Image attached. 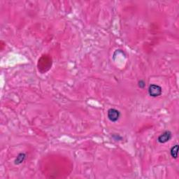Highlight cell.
<instances>
[{"label": "cell", "instance_id": "1", "mask_svg": "<svg viewBox=\"0 0 179 179\" xmlns=\"http://www.w3.org/2000/svg\"><path fill=\"white\" fill-rule=\"evenodd\" d=\"M162 88L158 85L155 84H152L150 85L148 88V93L151 97H158L159 95H161L162 94Z\"/></svg>", "mask_w": 179, "mask_h": 179}, {"label": "cell", "instance_id": "2", "mask_svg": "<svg viewBox=\"0 0 179 179\" xmlns=\"http://www.w3.org/2000/svg\"><path fill=\"white\" fill-rule=\"evenodd\" d=\"M108 118L111 122H116L120 118V113L119 111L115 109H110L108 111Z\"/></svg>", "mask_w": 179, "mask_h": 179}, {"label": "cell", "instance_id": "4", "mask_svg": "<svg viewBox=\"0 0 179 179\" xmlns=\"http://www.w3.org/2000/svg\"><path fill=\"white\" fill-rule=\"evenodd\" d=\"M178 145L176 144L171 148V151H170L171 157H172L173 158L176 159L177 157H178Z\"/></svg>", "mask_w": 179, "mask_h": 179}, {"label": "cell", "instance_id": "3", "mask_svg": "<svg viewBox=\"0 0 179 179\" xmlns=\"http://www.w3.org/2000/svg\"><path fill=\"white\" fill-rule=\"evenodd\" d=\"M171 136H172V134H171V132H169V131H165V132H163L162 134L159 136L158 139H157V141L160 143H164L167 142V141H169V140L171 139Z\"/></svg>", "mask_w": 179, "mask_h": 179}, {"label": "cell", "instance_id": "5", "mask_svg": "<svg viewBox=\"0 0 179 179\" xmlns=\"http://www.w3.org/2000/svg\"><path fill=\"white\" fill-rule=\"evenodd\" d=\"M25 158V155L24 153L19 154L17 157L16 160H15V164H20L21 162H23Z\"/></svg>", "mask_w": 179, "mask_h": 179}, {"label": "cell", "instance_id": "6", "mask_svg": "<svg viewBox=\"0 0 179 179\" xmlns=\"http://www.w3.org/2000/svg\"><path fill=\"white\" fill-rule=\"evenodd\" d=\"M139 86L140 87V88H144V86H145L144 81H140L139 82Z\"/></svg>", "mask_w": 179, "mask_h": 179}]
</instances>
